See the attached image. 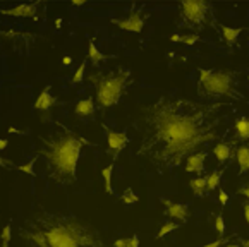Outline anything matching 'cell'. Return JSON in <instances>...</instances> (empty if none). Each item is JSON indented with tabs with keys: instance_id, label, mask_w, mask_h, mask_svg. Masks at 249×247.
I'll use <instances>...</instances> for the list:
<instances>
[{
	"instance_id": "obj_36",
	"label": "cell",
	"mask_w": 249,
	"mask_h": 247,
	"mask_svg": "<svg viewBox=\"0 0 249 247\" xmlns=\"http://www.w3.org/2000/svg\"><path fill=\"white\" fill-rule=\"evenodd\" d=\"M132 239V247H140V239H138V237H131Z\"/></svg>"
},
{
	"instance_id": "obj_30",
	"label": "cell",
	"mask_w": 249,
	"mask_h": 247,
	"mask_svg": "<svg viewBox=\"0 0 249 247\" xmlns=\"http://www.w3.org/2000/svg\"><path fill=\"white\" fill-rule=\"evenodd\" d=\"M225 244H229V239H222L220 240H215V242H210V244H205V246H201V247H224Z\"/></svg>"
},
{
	"instance_id": "obj_24",
	"label": "cell",
	"mask_w": 249,
	"mask_h": 247,
	"mask_svg": "<svg viewBox=\"0 0 249 247\" xmlns=\"http://www.w3.org/2000/svg\"><path fill=\"white\" fill-rule=\"evenodd\" d=\"M11 232H12V227L11 223H7V225L4 227V230H2V247H9L11 246Z\"/></svg>"
},
{
	"instance_id": "obj_4",
	"label": "cell",
	"mask_w": 249,
	"mask_h": 247,
	"mask_svg": "<svg viewBox=\"0 0 249 247\" xmlns=\"http://www.w3.org/2000/svg\"><path fill=\"white\" fill-rule=\"evenodd\" d=\"M131 79V71L119 67L114 72H93L89 76V81L93 83L96 89V100L102 106L108 108L119 103L125 86Z\"/></svg>"
},
{
	"instance_id": "obj_8",
	"label": "cell",
	"mask_w": 249,
	"mask_h": 247,
	"mask_svg": "<svg viewBox=\"0 0 249 247\" xmlns=\"http://www.w3.org/2000/svg\"><path fill=\"white\" fill-rule=\"evenodd\" d=\"M112 22L124 31H131V33H141L144 28V21L140 12H131L125 19H112Z\"/></svg>"
},
{
	"instance_id": "obj_13",
	"label": "cell",
	"mask_w": 249,
	"mask_h": 247,
	"mask_svg": "<svg viewBox=\"0 0 249 247\" xmlns=\"http://www.w3.org/2000/svg\"><path fill=\"white\" fill-rule=\"evenodd\" d=\"M235 160L239 163V174L249 172V144H242L235 149Z\"/></svg>"
},
{
	"instance_id": "obj_3",
	"label": "cell",
	"mask_w": 249,
	"mask_h": 247,
	"mask_svg": "<svg viewBox=\"0 0 249 247\" xmlns=\"http://www.w3.org/2000/svg\"><path fill=\"white\" fill-rule=\"evenodd\" d=\"M89 144L88 139L74 134L69 129H64L62 134L52 139H43L38 151L40 157L47 160L48 178L59 185H69L77 180V161L83 146Z\"/></svg>"
},
{
	"instance_id": "obj_7",
	"label": "cell",
	"mask_w": 249,
	"mask_h": 247,
	"mask_svg": "<svg viewBox=\"0 0 249 247\" xmlns=\"http://www.w3.org/2000/svg\"><path fill=\"white\" fill-rule=\"evenodd\" d=\"M161 204L165 206V211H163L165 216L179 220V222H182V223L187 222V218H189V208H187V204L174 203V201H170V199H161Z\"/></svg>"
},
{
	"instance_id": "obj_14",
	"label": "cell",
	"mask_w": 249,
	"mask_h": 247,
	"mask_svg": "<svg viewBox=\"0 0 249 247\" xmlns=\"http://www.w3.org/2000/svg\"><path fill=\"white\" fill-rule=\"evenodd\" d=\"M95 102H93V98H86V100H81L79 103L76 105V108H74V112H76V115L79 117V119H86V117L93 115L95 113Z\"/></svg>"
},
{
	"instance_id": "obj_29",
	"label": "cell",
	"mask_w": 249,
	"mask_h": 247,
	"mask_svg": "<svg viewBox=\"0 0 249 247\" xmlns=\"http://www.w3.org/2000/svg\"><path fill=\"white\" fill-rule=\"evenodd\" d=\"M114 247H132V239H117Z\"/></svg>"
},
{
	"instance_id": "obj_1",
	"label": "cell",
	"mask_w": 249,
	"mask_h": 247,
	"mask_svg": "<svg viewBox=\"0 0 249 247\" xmlns=\"http://www.w3.org/2000/svg\"><path fill=\"white\" fill-rule=\"evenodd\" d=\"M224 103H199L182 96H160L144 106L146 131L138 157L160 172L177 168L201 146L218 138Z\"/></svg>"
},
{
	"instance_id": "obj_22",
	"label": "cell",
	"mask_w": 249,
	"mask_h": 247,
	"mask_svg": "<svg viewBox=\"0 0 249 247\" xmlns=\"http://www.w3.org/2000/svg\"><path fill=\"white\" fill-rule=\"evenodd\" d=\"M176 229H179V223H177V222H167L160 229V232L157 233V239H163V237L167 235V233H170L172 230H176Z\"/></svg>"
},
{
	"instance_id": "obj_40",
	"label": "cell",
	"mask_w": 249,
	"mask_h": 247,
	"mask_svg": "<svg viewBox=\"0 0 249 247\" xmlns=\"http://www.w3.org/2000/svg\"><path fill=\"white\" fill-rule=\"evenodd\" d=\"M241 247H249V240H241Z\"/></svg>"
},
{
	"instance_id": "obj_9",
	"label": "cell",
	"mask_w": 249,
	"mask_h": 247,
	"mask_svg": "<svg viewBox=\"0 0 249 247\" xmlns=\"http://www.w3.org/2000/svg\"><path fill=\"white\" fill-rule=\"evenodd\" d=\"M36 9L38 2H35V4H21L12 9H2L0 12L4 16H12V18H35L36 16Z\"/></svg>"
},
{
	"instance_id": "obj_17",
	"label": "cell",
	"mask_w": 249,
	"mask_h": 247,
	"mask_svg": "<svg viewBox=\"0 0 249 247\" xmlns=\"http://www.w3.org/2000/svg\"><path fill=\"white\" fill-rule=\"evenodd\" d=\"M189 185H191V189H193V193H195V196H198V197L205 196V193L208 191V177L191 178Z\"/></svg>"
},
{
	"instance_id": "obj_11",
	"label": "cell",
	"mask_w": 249,
	"mask_h": 247,
	"mask_svg": "<svg viewBox=\"0 0 249 247\" xmlns=\"http://www.w3.org/2000/svg\"><path fill=\"white\" fill-rule=\"evenodd\" d=\"M107 141H108V148L112 149V151L119 153L121 149L125 148V144L129 142V138L125 132H115V131L107 129Z\"/></svg>"
},
{
	"instance_id": "obj_12",
	"label": "cell",
	"mask_w": 249,
	"mask_h": 247,
	"mask_svg": "<svg viewBox=\"0 0 249 247\" xmlns=\"http://www.w3.org/2000/svg\"><path fill=\"white\" fill-rule=\"evenodd\" d=\"M55 103H57V98H53V96L50 95V86H47L40 93V96L36 98V102H35V108L41 110V112H47V110L50 108V106H53Z\"/></svg>"
},
{
	"instance_id": "obj_18",
	"label": "cell",
	"mask_w": 249,
	"mask_h": 247,
	"mask_svg": "<svg viewBox=\"0 0 249 247\" xmlns=\"http://www.w3.org/2000/svg\"><path fill=\"white\" fill-rule=\"evenodd\" d=\"M242 33V28H231V26H222V35H224V40L225 43L229 45V47H232V45L237 41L239 35Z\"/></svg>"
},
{
	"instance_id": "obj_31",
	"label": "cell",
	"mask_w": 249,
	"mask_h": 247,
	"mask_svg": "<svg viewBox=\"0 0 249 247\" xmlns=\"http://www.w3.org/2000/svg\"><path fill=\"white\" fill-rule=\"evenodd\" d=\"M237 194H241V196H246L249 199V184H246V185H242L241 189L237 191Z\"/></svg>"
},
{
	"instance_id": "obj_16",
	"label": "cell",
	"mask_w": 249,
	"mask_h": 247,
	"mask_svg": "<svg viewBox=\"0 0 249 247\" xmlns=\"http://www.w3.org/2000/svg\"><path fill=\"white\" fill-rule=\"evenodd\" d=\"M239 141H249V117H239L234 124Z\"/></svg>"
},
{
	"instance_id": "obj_23",
	"label": "cell",
	"mask_w": 249,
	"mask_h": 247,
	"mask_svg": "<svg viewBox=\"0 0 249 247\" xmlns=\"http://www.w3.org/2000/svg\"><path fill=\"white\" fill-rule=\"evenodd\" d=\"M122 201H124L125 204H136L138 203V201H140V197L136 196L134 194V191L131 189V187H127V189H125V193L122 194V197H121Z\"/></svg>"
},
{
	"instance_id": "obj_42",
	"label": "cell",
	"mask_w": 249,
	"mask_h": 247,
	"mask_svg": "<svg viewBox=\"0 0 249 247\" xmlns=\"http://www.w3.org/2000/svg\"><path fill=\"white\" fill-rule=\"evenodd\" d=\"M224 247H241V246H239V244H225Z\"/></svg>"
},
{
	"instance_id": "obj_32",
	"label": "cell",
	"mask_w": 249,
	"mask_h": 247,
	"mask_svg": "<svg viewBox=\"0 0 249 247\" xmlns=\"http://www.w3.org/2000/svg\"><path fill=\"white\" fill-rule=\"evenodd\" d=\"M218 201L222 204H225L229 201V196H227V193H225V191H220V193H218Z\"/></svg>"
},
{
	"instance_id": "obj_43",
	"label": "cell",
	"mask_w": 249,
	"mask_h": 247,
	"mask_svg": "<svg viewBox=\"0 0 249 247\" xmlns=\"http://www.w3.org/2000/svg\"><path fill=\"white\" fill-rule=\"evenodd\" d=\"M60 24H62V19H57V21H55V26H57V28H59Z\"/></svg>"
},
{
	"instance_id": "obj_6",
	"label": "cell",
	"mask_w": 249,
	"mask_h": 247,
	"mask_svg": "<svg viewBox=\"0 0 249 247\" xmlns=\"http://www.w3.org/2000/svg\"><path fill=\"white\" fill-rule=\"evenodd\" d=\"M179 9L180 24L186 26V28L203 29V26L206 24V18H208L212 5L208 2H203V0H186V2H180Z\"/></svg>"
},
{
	"instance_id": "obj_10",
	"label": "cell",
	"mask_w": 249,
	"mask_h": 247,
	"mask_svg": "<svg viewBox=\"0 0 249 247\" xmlns=\"http://www.w3.org/2000/svg\"><path fill=\"white\" fill-rule=\"evenodd\" d=\"M208 153L206 151H198V153H193L189 158H187V163H186V172L189 174H203L205 170V158Z\"/></svg>"
},
{
	"instance_id": "obj_33",
	"label": "cell",
	"mask_w": 249,
	"mask_h": 247,
	"mask_svg": "<svg viewBox=\"0 0 249 247\" xmlns=\"http://www.w3.org/2000/svg\"><path fill=\"white\" fill-rule=\"evenodd\" d=\"M242 206H244V216H246V222H248V225H249V199L246 201V203L242 204Z\"/></svg>"
},
{
	"instance_id": "obj_15",
	"label": "cell",
	"mask_w": 249,
	"mask_h": 247,
	"mask_svg": "<svg viewBox=\"0 0 249 247\" xmlns=\"http://www.w3.org/2000/svg\"><path fill=\"white\" fill-rule=\"evenodd\" d=\"M213 155H215L216 160H218L220 163H225V161H227L232 155H235V153L232 151V148H231L229 142H218V144L213 148Z\"/></svg>"
},
{
	"instance_id": "obj_28",
	"label": "cell",
	"mask_w": 249,
	"mask_h": 247,
	"mask_svg": "<svg viewBox=\"0 0 249 247\" xmlns=\"http://www.w3.org/2000/svg\"><path fill=\"white\" fill-rule=\"evenodd\" d=\"M199 41V35L195 33V35H184V36H180V43L184 45H196Z\"/></svg>"
},
{
	"instance_id": "obj_19",
	"label": "cell",
	"mask_w": 249,
	"mask_h": 247,
	"mask_svg": "<svg viewBox=\"0 0 249 247\" xmlns=\"http://www.w3.org/2000/svg\"><path fill=\"white\" fill-rule=\"evenodd\" d=\"M88 58H89V60H91L93 66L98 67L103 60H107V58H108V55H103L102 52H100L98 48L95 47V43H93V40H89V47H88Z\"/></svg>"
},
{
	"instance_id": "obj_39",
	"label": "cell",
	"mask_w": 249,
	"mask_h": 247,
	"mask_svg": "<svg viewBox=\"0 0 249 247\" xmlns=\"http://www.w3.org/2000/svg\"><path fill=\"white\" fill-rule=\"evenodd\" d=\"M21 134V131H18V129H14V127H9V134Z\"/></svg>"
},
{
	"instance_id": "obj_25",
	"label": "cell",
	"mask_w": 249,
	"mask_h": 247,
	"mask_svg": "<svg viewBox=\"0 0 249 247\" xmlns=\"http://www.w3.org/2000/svg\"><path fill=\"white\" fill-rule=\"evenodd\" d=\"M35 161H36V158H33V160L30 161V163H22V165H18V170L19 172H24V174H28V175H31V177H35V170H33V165H35Z\"/></svg>"
},
{
	"instance_id": "obj_44",
	"label": "cell",
	"mask_w": 249,
	"mask_h": 247,
	"mask_svg": "<svg viewBox=\"0 0 249 247\" xmlns=\"http://www.w3.org/2000/svg\"><path fill=\"white\" fill-rule=\"evenodd\" d=\"M248 83H249V77H248Z\"/></svg>"
},
{
	"instance_id": "obj_20",
	"label": "cell",
	"mask_w": 249,
	"mask_h": 247,
	"mask_svg": "<svg viewBox=\"0 0 249 247\" xmlns=\"http://www.w3.org/2000/svg\"><path fill=\"white\" fill-rule=\"evenodd\" d=\"M112 172H114V165H108V167L102 170V175H103V180H105L107 193L114 196V187H112Z\"/></svg>"
},
{
	"instance_id": "obj_5",
	"label": "cell",
	"mask_w": 249,
	"mask_h": 247,
	"mask_svg": "<svg viewBox=\"0 0 249 247\" xmlns=\"http://www.w3.org/2000/svg\"><path fill=\"white\" fill-rule=\"evenodd\" d=\"M235 86H237V72L199 69L198 95L201 98L229 96V98L242 100V95L235 89Z\"/></svg>"
},
{
	"instance_id": "obj_34",
	"label": "cell",
	"mask_w": 249,
	"mask_h": 247,
	"mask_svg": "<svg viewBox=\"0 0 249 247\" xmlns=\"http://www.w3.org/2000/svg\"><path fill=\"white\" fill-rule=\"evenodd\" d=\"M0 165L7 168V167H11V165H14V163H12V161H9V160H5V158H2V160H0Z\"/></svg>"
},
{
	"instance_id": "obj_41",
	"label": "cell",
	"mask_w": 249,
	"mask_h": 247,
	"mask_svg": "<svg viewBox=\"0 0 249 247\" xmlns=\"http://www.w3.org/2000/svg\"><path fill=\"white\" fill-rule=\"evenodd\" d=\"M83 4H85L83 0H76V2H72V5H83Z\"/></svg>"
},
{
	"instance_id": "obj_21",
	"label": "cell",
	"mask_w": 249,
	"mask_h": 247,
	"mask_svg": "<svg viewBox=\"0 0 249 247\" xmlns=\"http://www.w3.org/2000/svg\"><path fill=\"white\" fill-rule=\"evenodd\" d=\"M222 180V170H213L208 175V191H215Z\"/></svg>"
},
{
	"instance_id": "obj_26",
	"label": "cell",
	"mask_w": 249,
	"mask_h": 247,
	"mask_svg": "<svg viewBox=\"0 0 249 247\" xmlns=\"http://www.w3.org/2000/svg\"><path fill=\"white\" fill-rule=\"evenodd\" d=\"M85 69H86V62H81V66L77 67L76 74L72 76V83H74V84L83 83V77H85Z\"/></svg>"
},
{
	"instance_id": "obj_35",
	"label": "cell",
	"mask_w": 249,
	"mask_h": 247,
	"mask_svg": "<svg viewBox=\"0 0 249 247\" xmlns=\"http://www.w3.org/2000/svg\"><path fill=\"white\" fill-rule=\"evenodd\" d=\"M62 64H64V66H71V64H72V58L67 57V55H66V57L62 58Z\"/></svg>"
},
{
	"instance_id": "obj_27",
	"label": "cell",
	"mask_w": 249,
	"mask_h": 247,
	"mask_svg": "<svg viewBox=\"0 0 249 247\" xmlns=\"http://www.w3.org/2000/svg\"><path fill=\"white\" fill-rule=\"evenodd\" d=\"M215 230H216V233H220V235L224 237L225 223H224V216H222V214H216L215 216Z\"/></svg>"
},
{
	"instance_id": "obj_38",
	"label": "cell",
	"mask_w": 249,
	"mask_h": 247,
	"mask_svg": "<svg viewBox=\"0 0 249 247\" xmlns=\"http://www.w3.org/2000/svg\"><path fill=\"white\" fill-rule=\"evenodd\" d=\"M7 144H9L7 139H2V141H0V149H5L7 148Z\"/></svg>"
},
{
	"instance_id": "obj_37",
	"label": "cell",
	"mask_w": 249,
	"mask_h": 247,
	"mask_svg": "<svg viewBox=\"0 0 249 247\" xmlns=\"http://www.w3.org/2000/svg\"><path fill=\"white\" fill-rule=\"evenodd\" d=\"M170 40H172L174 43H179V41H180V35H172V36H170Z\"/></svg>"
},
{
	"instance_id": "obj_2",
	"label": "cell",
	"mask_w": 249,
	"mask_h": 247,
	"mask_svg": "<svg viewBox=\"0 0 249 247\" xmlns=\"http://www.w3.org/2000/svg\"><path fill=\"white\" fill-rule=\"evenodd\" d=\"M19 232L30 247H105L98 230L74 214L43 211Z\"/></svg>"
}]
</instances>
